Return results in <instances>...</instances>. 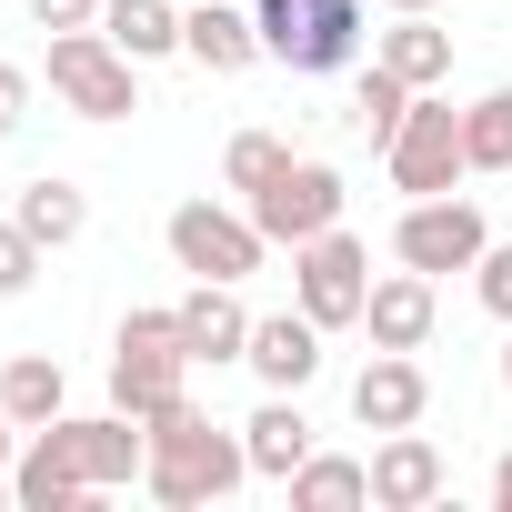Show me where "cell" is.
Listing matches in <instances>:
<instances>
[{
    "mask_svg": "<svg viewBox=\"0 0 512 512\" xmlns=\"http://www.w3.org/2000/svg\"><path fill=\"white\" fill-rule=\"evenodd\" d=\"M292 302L322 322V332H362V302H372V251L332 221L292 251Z\"/></svg>",
    "mask_w": 512,
    "mask_h": 512,
    "instance_id": "9c48e42d",
    "label": "cell"
},
{
    "mask_svg": "<svg viewBox=\"0 0 512 512\" xmlns=\"http://www.w3.org/2000/svg\"><path fill=\"white\" fill-rule=\"evenodd\" d=\"M101 31L151 71V61H171V51H181V0H101Z\"/></svg>",
    "mask_w": 512,
    "mask_h": 512,
    "instance_id": "7402d4cb",
    "label": "cell"
},
{
    "mask_svg": "<svg viewBox=\"0 0 512 512\" xmlns=\"http://www.w3.org/2000/svg\"><path fill=\"white\" fill-rule=\"evenodd\" d=\"M372 61L402 71L412 91H442V81H452V31H442V11H392V31H372Z\"/></svg>",
    "mask_w": 512,
    "mask_h": 512,
    "instance_id": "ac0fdd59",
    "label": "cell"
},
{
    "mask_svg": "<svg viewBox=\"0 0 512 512\" xmlns=\"http://www.w3.org/2000/svg\"><path fill=\"white\" fill-rule=\"evenodd\" d=\"M241 362L262 372V392H312V372H322V322H312L302 302H292V312H262Z\"/></svg>",
    "mask_w": 512,
    "mask_h": 512,
    "instance_id": "4fadbf2b",
    "label": "cell"
},
{
    "mask_svg": "<svg viewBox=\"0 0 512 512\" xmlns=\"http://www.w3.org/2000/svg\"><path fill=\"white\" fill-rule=\"evenodd\" d=\"M171 312H181V352H191V362H241V352H251V312H241V282H191Z\"/></svg>",
    "mask_w": 512,
    "mask_h": 512,
    "instance_id": "e0dca14e",
    "label": "cell"
},
{
    "mask_svg": "<svg viewBox=\"0 0 512 512\" xmlns=\"http://www.w3.org/2000/svg\"><path fill=\"white\" fill-rule=\"evenodd\" d=\"M161 241H171V262L191 272V282H251L262 272V221L251 211H231V201H181L171 221H161Z\"/></svg>",
    "mask_w": 512,
    "mask_h": 512,
    "instance_id": "52a82bcc",
    "label": "cell"
},
{
    "mask_svg": "<svg viewBox=\"0 0 512 512\" xmlns=\"http://www.w3.org/2000/svg\"><path fill=\"white\" fill-rule=\"evenodd\" d=\"M382 11H442V0H382Z\"/></svg>",
    "mask_w": 512,
    "mask_h": 512,
    "instance_id": "1f68e13d",
    "label": "cell"
},
{
    "mask_svg": "<svg viewBox=\"0 0 512 512\" xmlns=\"http://www.w3.org/2000/svg\"><path fill=\"white\" fill-rule=\"evenodd\" d=\"M241 452H251V482H292V472L322 452V432H312L302 392H272L262 412H251V422H241Z\"/></svg>",
    "mask_w": 512,
    "mask_h": 512,
    "instance_id": "2e32d148",
    "label": "cell"
},
{
    "mask_svg": "<svg viewBox=\"0 0 512 512\" xmlns=\"http://www.w3.org/2000/svg\"><path fill=\"white\" fill-rule=\"evenodd\" d=\"M502 392H512V342H502Z\"/></svg>",
    "mask_w": 512,
    "mask_h": 512,
    "instance_id": "d6a6232c",
    "label": "cell"
},
{
    "mask_svg": "<svg viewBox=\"0 0 512 512\" xmlns=\"http://www.w3.org/2000/svg\"><path fill=\"white\" fill-rule=\"evenodd\" d=\"M241 482H251L241 432H221V422H211V412H191V402L151 412V462H141V492H151V502L201 512V502H231Z\"/></svg>",
    "mask_w": 512,
    "mask_h": 512,
    "instance_id": "7a4b0ae2",
    "label": "cell"
},
{
    "mask_svg": "<svg viewBox=\"0 0 512 512\" xmlns=\"http://www.w3.org/2000/svg\"><path fill=\"white\" fill-rule=\"evenodd\" d=\"M472 302L512 332V241H482V262H472Z\"/></svg>",
    "mask_w": 512,
    "mask_h": 512,
    "instance_id": "4316f807",
    "label": "cell"
},
{
    "mask_svg": "<svg viewBox=\"0 0 512 512\" xmlns=\"http://www.w3.org/2000/svg\"><path fill=\"white\" fill-rule=\"evenodd\" d=\"M51 101L81 111V121H131L141 111V61L111 41V31H51Z\"/></svg>",
    "mask_w": 512,
    "mask_h": 512,
    "instance_id": "5b68a950",
    "label": "cell"
},
{
    "mask_svg": "<svg viewBox=\"0 0 512 512\" xmlns=\"http://www.w3.org/2000/svg\"><path fill=\"white\" fill-rule=\"evenodd\" d=\"M251 31H262V61L302 71V81H332V71H362V0H251Z\"/></svg>",
    "mask_w": 512,
    "mask_h": 512,
    "instance_id": "3957f363",
    "label": "cell"
},
{
    "mask_svg": "<svg viewBox=\"0 0 512 512\" xmlns=\"http://www.w3.org/2000/svg\"><path fill=\"white\" fill-rule=\"evenodd\" d=\"M181 61H201L211 81H241L262 61V31H251V11H231V0H181Z\"/></svg>",
    "mask_w": 512,
    "mask_h": 512,
    "instance_id": "9a60e30c",
    "label": "cell"
},
{
    "mask_svg": "<svg viewBox=\"0 0 512 512\" xmlns=\"http://www.w3.org/2000/svg\"><path fill=\"white\" fill-rule=\"evenodd\" d=\"M402 111H412V81H402V71H382V61H372V71H362V81H352V131H362V141H372V151H382V141H392V131H402Z\"/></svg>",
    "mask_w": 512,
    "mask_h": 512,
    "instance_id": "603a6c76",
    "label": "cell"
},
{
    "mask_svg": "<svg viewBox=\"0 0 512 512\" xmlns=\"http://www.w3.org/2000/svg\"><path fill=\"white\" fill-rule=\"evenodd\" d=\"M432 412V372L412 362V352H372L362 372H352V422L362 432H412Z\"/></svg>",
    "mask_w": 512,
    "mask_h": 512,
    "instance_id": "7c38bea8",
    "label": "cell"
},
{
    "mask_svg": "<svg viewBox=\"0 0 512 512\" xmlns=\"http://www.w3.org/2000/svg\"><path fill=\"white\" fill-rule=\"evenodd\" d=\"M462 151H472V171H512V81L462 111Z\"/></svg>",
    "mask_w": 512,
    "mask_h": 512,
    "instance_id": "cb8c5ba5",
    "label": "cell"
},
{
    "mask_svg": "<svg viewBox=\"0 0 512 512\" xmlns=\"http://www.w3.org/2000/svg\"><path fill=\"white\" fill-rule=\"evenodd\" d=\"M492 512H512V452L492 462Z\"/></svg>",
    "mask_w": 512,
    "mask_h": 512,
    "instance_id": "f546056e",
    "label": "cell"
},
{
    "mask_svg": "<svg viewBox=\"0 0 512 512\" xmlns=\"http://www.w3.org/2000/svg\"><path fill=\"white\" fill-rule=\"evenodd\" d=\"M31 91H41V71H21V61H0V141H11V131L31 121Z\"/></svg>",
    "mask_w": 512,
    "mask_h": 512,
    "instance_id": "f1b7e54d",
    "label": "cell"
},
{
    "mask_svg": "<svg viewBox=\"0 0 512 512\" xmlns=\"http://www.w3.org/2000/svg\"><path fill=\"white\" fill-rule=\"evenodd\" d=\"M141 462H151V422L141 412H61V422H41L31 432V452L11 462V502L21 512H81V502H101V492H131L141 482Z\"/></svg>",
    "mask_w": 512,
    "mask_h": 512,
    "instance_id": "6da1fadb",
    "label": "cell"
},
{
    "mask_svg": "<svg viewBox=\"0 0 512 512\" xmlns=\"http://www.w3.org/2000/svg\"><path fill=\"white\" fill-rule=\"evenodd\" d=\"M282 492H292V512H362V502H372V462H352V452H312Z\"/></svg>",
    "mask_w": 512,
    "mask_h": 512,
    "instance_id": "44dd1931",
    "label": "cell"
},
{
    "mask_svg": "<svg viewBox=\"0 0 512 512\" xmlns=\"http://www.w3.org/2000/svg\"><path fill=\"white\" fill-rule=\"evenodd\" d=\"M0 412H11L21 432L61 422V412H71V372H61L51 352H11V362H0Z\"/></svg>",
    "mask_w": 512,
    "mask_h": 512,
    "instance_id": "ffe728a7",
    "label": "cell"
},
{
    "mask_svg": "<svg viewBox=\"0 0 512 512\" xmlns=\"http://www.w3.org/2000/svg\"><path fill=\"white\" fill-rule=\"evenodd\" d=\"M11 432H21V422L0 412V502H11Z\"/></svg>",
    "mask_w": 512,
    "mask_h": 512,
    "instance_id": "4dcf8cb0",
    "label": "cell"
},
{
    "mask_svg": "<svg viewBox=\"0 0 512 512\" xmlns=\"http://www.w3.org/2000/svg\"><path fill=\"white\" fill-rule=\"evenodd\" d=\"M31 31H101V0H21Z\"/></svg>",
    "mask_w": 512,
    "mask_h": 512,
    "instance_id": "83f0119b",
    "label": "cell"
},
{
    "mask_svg": "<svg viewBox=\"0 0 512 512\" xmlns=\"http://www.w3.org/2000/svg\"><path fill=\"white\" fill-rule=\"evenodd\" d=\"M11 221H21L41 251H71V241L91 231V191H81V181H61V171H41V181H21Z\"/></svg>",
    "mask_w": 512,
    "mask_h": 512,
    "instance_id": "d6986e66",
    "label": "cell"
},
{
    "mask_svg": "<svg viewBox=\"0 0 512 512\" xmlns=\"http://www.w3.org/2000/svg\"><path fill=\"white\" fill-rule=\"evenodd\" d=\"M432 322H442L432 272H382V282H372V302H362L372 352H422V342H432Z\"/></svg>",
    "mask_w": 512,
    "mask_h": 512,
    "instance_id": "5bb4252c",
    "label": "cell"
},
{
    "mask_svg": "<svg viewBox=\"0 0 512 512\" xmlns=\"http://www.w3.org/2000/svg\"><path fill=\"white\" fill-rule=\"evenodd\" d=\"M452 492V462H442V442L412 422V432H382V452H372V512H432Z\"/></svg>",
    "mask_w": 512,
    "mask_h": 512,
    "instance_id": "8fae6325",
    "label": "cell"
},
{
    "mask_svg": "<svg viewBox=\"0 0 512 512\" xmlns=\"http://www.w3.org/2000/svg\"><path fill=\"white\" fill-rule=\"evenodd\" d=\"M282 161H292V141H282V131H231V151H221V181H231V191H262Z\"/></svg>",
    "mask_w": 512,
    "mask_h": 512,
    "instance_id": "d4e9b609",
    "label": "cell"
},
{
    "mask_svg": "<svg viewBox=\"0 0 512 512\" xmlns=\"http://www.w3.org/2000/svg\"><path fill=\"white\" fill-rule=\"evenodd\" d=\"M382 171H392V191H402V201L462 191V181H472V151H462V111H452L442 91H412L402 131L382 141Z\"/></svg>",
    "mask_w": 512,
    "mask_h": 512,
    "instance_id": "8992f818",
    "label": "cell"
},
{
    "mask_svg": "<svg viewBox=\"0 0 512 512\" xmlns=\"http://www.w3.org/2000/svg\"><path fill=\"white\" fill-rule=\"evenodd\" d=\"M482 241H492L482 201H462V191H432V201H402V221H392V262L442 282V272H472V262H482Z\"/></svg>",
    "mask_w": 512,
    "mask_h": 512,
    "instance_id": "30bf717a",
    "label": "cell"
},
{
    "mask_svg": "<svg viewBox=\"0 0 512 512\" xmlns=\"http://www.w3.org/2000/svg\"><path fill=\"white\" fill-rule=\"evenodd\" d=\"M241 211L262 221V241H282V251H302L312 231H332L342 211H352V191H342V171L332 161H312V151H292L262 191H241Z\"/></svg>",
    "mask_w": 512,
    "mask_h": 512,
    "instance_id": "ba28073f",
    "label": "cell"
},
{
    "mask_svg": "<svg viewBox=\"0 0 512 512\" xmlns=\"http://www.w3.org/2000/svg\"><path fill=\"white\" fill-rule=\"evenodd\" d=\"M41 262H51V251H41L21 221H0V302H21V292L41 282Z\"/></svg>",
    "mask_w": 512,
    "mask_h": 512,
    "instance_id": "484cf974",
    "label": "cell"
},
{
    "mask_svg": "<svg viewBox=\"0 0 512 512\" xmlns=\"http://www.w3.org/2000/svg\"><path fill=\"white\" fill-rule=\"evenodd\" d=\"M191 352H181V312L161 302V312H121V332H111V402L121 412H171V402H191Z\"/></svg>",
    "mask_w": 512,
    "mask_h": 512,
    "instance_id": "277c9868",
    "label": "cell"
}]
</instances>
